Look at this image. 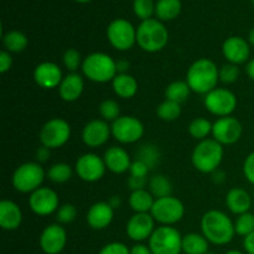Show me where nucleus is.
Instances as JSON below:
<instances>
[{"label": "nucleus", "instance_id": "obj_1", "mask_svg": "<svg viewBox=\"0 0 254 254\" xmlns=\"http://www.w3.org/2000/svg\"><path fill=\"white\" fill-rule=\"evenodd\" d=\"M201 231L206 240L216 246L228 245L236 235L235 223L225 212L210 210L201 218Z\"/></svg>", "mask_w": 254, "mask_h": 254}, {"label": "nucleus", "instance_id": "obj_2", "mask_svg": "<svg viewBox=\"0 0 254 254\" xmlns=\"http://www.w3.org/2000/svg\"><path fill=\"white\" fill-rule=\"evenodd\" d=\"M220 79V69L210 59H198L193 62L186 74V82L192 92L207 94L217 88Z\"/></svg>", "mask_w": 254, "mask_h": 254}, {"label": "nucleus", "instance_id": "obj_3", "mask_svg": "<svg viewBox=\"0 0 254 254\" xmlns=\"http://www.w3.org/2000/svg\"><path fill=\"white\" fill-rule=\"evenodd\" d=\"M223 160L222 144L215 139L201 140L195 146L191 156V161L196 170L202 174H212L220 168Z\"/></svg>", "mask_w": 254, "mask_h": 254}, {"label": "nucleus", "instance_id": "obj_4", "mask_svg": "<svg viewBox=\"0 0 254 254\" xmlns=\"http://www.w3.org/2000/svg\"><path fill=\"white\" fill-rule=\"evenodd\" d=\"M82 72L84 76L96 83H106L113 81L118 74L117 62L109 55L103 52H93L82 62Z\"/></svg>", "mask_w": 254, "mask_h": 254}, {"label": "nucleus", "instance_id": "obj_5", "mask_svg": "<svg viewBox=\"0 0 254 254\" xmlns=\"http://www.w3.org/2000/svg\"><path fill=\"white\" fill-rule=\"evenodd\" d=\"M168 41V30L156 19L144 20L136 29V44L145 52L161 51Z\"/></svg>", "mask_w": 254, "mask_h": 254}, {"label": "nucleus", "instance_id": "obj_6", "mask_svg": "<svg viewBox=\"0 0 254 254\" xmlns=\"http://www.w3.org/2000/svg\"><path fill=\"white\" fill-rule=\"evenodd\" d=\"M44 169L39 163L21 164L16 170L14 171L11 178V184L14 189L22 193H32L37 189L41 188L42 183L45 180Z\"/></svg>", "mask_w": 254, "mask_h": 254}, {"label": "nucleus", "instance_id": "obj_7", "mask_svg": "<svg viewBox=\"0 0 254 254\" xmlns=\"http://www.w3.org/2000/svg\"><path fill=\"white\" fill-rule=\"evenodd\" d=\"M149 248L153 254H180L183 237L173 226H160L149 238Z\"/></svg>", "mask_w": 254, "mask_h": 254}, {"label": "nucleus", "instance_id": "obj_8", "mask_svg": "<svg viewBox=\"0 0 254 254\" xmlns=\"http://www.w3.org/2000/svg\"><path fill=\"white\" fill-rule=\"evenodd\" d=\"M150 215L156 222L161 223V226H173L183 220L185 215V206L173 195L168 197L155 198Z\"/></svg>", "mask_w": 254, "mask_h": 254}, {"label": "nucleus", "instance_id": "obj_9", "mask_svg": "<svg viewBox=\"0 0 254 254\" xmlns=\"http://www.w3.org/2000/svg\"><path fill=\"white\" fill-rule=\"evenodd\" d=\"M71 136V127L64 119L54 118L44 124L40 130V143L49 149L64 146Z\"/></svg>", "mask_w": 254, "mask_h": 254}, {"label": "nucleus", "instance_id": "obj_10", "mask_svg": "<svg viewBox=\"0 0 254 254\" xmlns=\"http://www.w3.org/2000/svg\"><path fill=\"white\" fill-rule=\"evenodd\" d=\"M205 108L213 116L220 118L230 117L237 107V97L226 88H215L207 93L203 99Z\"/></svg>", "mask_w": 254, "mask_h": 254}, {"label": "nucleus", "instance_id": "obj_11", "mask_svg": "<svg viewBox=\"0 0 254 254\" xmlns=\"http://www.w3.org/2000/svg\"><path fill=\"white\" fill-rule=\"evenodd\" d=\"M107 37L114 49L128 51L136 42V30L124 19H116L107 29Z\"/></svg>", "mask_w": 254, "mask_h": 254}, {"label": "nucleus", "instance_id": "obj_12", "mask_svg": "<svg viewBox=\"0 0 254 254\" xmlns=\"http://www.w3.org/2000/svg\"><path fill=\"white\" fill-rule=\"evenodd\" d=\"M112 135L122 144L136 143L144 135V126L133 116H121L112 123Z\"/></svg>", "mask_w": 254, "mask_h": 254}, {"label": "nucleus", "instance_id": "obj_13", "mask_svg": "<svg viewBox=\"0 0 254 254\" xmlns=\"http://www.w3.org/2000/svg\"><path fill=\"white\" fill-rule=\"evenodd\" d=\"M74 170L81 180L86 183H96L103 178L107 166L101 156L93 153H87L77 159Z\"/></svg>", "mask_w": 254, "mask_h": 254}, {"label": "nucleus", "instance_id": "obj_14", "mask_svg": "<svg viewBox=\"0 0 254 254\" xmlns=\"http://www.w3.org/2000/svg\"><path fill=\"white\" fill-rule=\"evenodd\" d=\"M242 124L235 117H223L218 118L213 123L212 135L215 140L222 145H232L237 143L242 136Z\"/></svg>", "mask_w": 254, "mask_h": 254}, {"label": "nucleus", "instance_id": "obj_15", "mask_svg": "<svg viewBox=\"0 0 254 254\" xmlns=\"http://www.w3.org/2000/svg\"><path fill=\"white\" fill-rule=\"evenodd\" d=\"M59 195L50 188H40L30 193L29 206L37 216H50L59 210Z\"/></svg>", "mask_w": 254, "mask_h": 254}, {"label": "nucleus", "instance_id": "obj_16", "mask_svg": "<svg viewBox=\"0 0 254 254\" xmlns=\"http://www.w3.org/2000/svg\"><path fill=\"white\" fill-rule=\"evenodd\" d=\"M66 230L59 223L45 227L40 236V247L46 254H60L66 247Z\"/></svg>", "mask_w": 254, "mask_h": 254}, {"label": "nucleus", "instance_id": "obj_17", "mask_svg": "<svg viewBox=\"0 0 254 254\" xmlns=\"http://www.w3.org/2000/svg\"><path fill=\"white\" fill-rule=\"evenodd\" d=\"M155 231V220L150 213H135L127 223V235L135 242H141L151 237Z\"/></svg>", "mask_w": 254, "mask_h": 254}, {"label": "nucleus", "instance_id": "obj_18", "mask_svg": "<svg viewBox=\"0 0 254 254\" xmlns=\"http://www.w3.org/2000/svg\"><path fill=\"white\" fill-rule=\"evenodd\" d=\"M112 135V128L103 119L88 122L82 130V140L89 148H98L108 141Z\"/></svg>", "mask_w": 254, "mask_h": 254}, {"label": "nucleus", "instance_id": "obj_19", "mask_svg": "<svg viewBox=\"0 0 254 254\" xmlns=\"http://www.w3.org/2000/svg\"><path fill=\"white\" fill-rule=\"evenodd\" d=\"M222 54L228 64H242L251 56V45L247 40L240 36H231L223 42Z\"/></svg>", "mask_w": 254, "mask_h": 254}, {"label": "nucleus", "instance_id": "obj_20", "mask_svg": "<svg viewBox=\"0 0 254 254\" xmlns=\"http://www.w3.org/2000/svg\"><path fill=\"white\" fill-rule=\"evenodd\" d=\"M34 79L37 86L44 89L56 88L61 84L62 71L55 62H41L34 69Z\"/></svg>", "mask_w": 254, "mask_h": 254}, {"label": "nucleus", "instance_id": "obj_21", "mask_svg": "<svg viewBox=\"0 0 254 254\" xmlns=\"http://www.w3.org/2000/svg\"><path fill=\"white\" fill-rule=\"evenodd\" d=\"M114 218V208L108 202H97L89 207L87 212V223L93 230H104Z\"/></svg>", "mask_w": 254, "mask_h": 254}, {"label": "nucleus", "instance_id": "obj_22", "mask_svg": "<svg viewBox=\"0 0 254 254\" xmlns=\"http://www.w3.org/2000/svg\"><path fill=\"white\" fill-rule=\"evenodd\" d=\"M103 160L107 169L113 174H124L129 171L133 161L130 160L129 154L119 146H112L104 153Z\"/></svg>", "mask_w": 254, "mask_h": 254}, {"label": "nucleus", "instance_id": "obj_23", "mask_svg": "<svg viewBox=\"0 0 254 254\" xmlns=\"http://www.w3.org/2000/svg\"><path fill=\"white\" fill-rule=\"evenodd\" d=\"M84 89L83 78L77 72H71L64 77L59 86V94L64 102H74L82 96Z\"/></svg>", "mask_w": 254, "mask_h": 254}, {"label": "nucleus", "instance_id": "obj_24", "mask_svg": "<svg viewBox=\"0 0 254 254\" xmlns=\"http://www.w3.org/2000/svg\"><path fill=\"white\" fill-rule=\"evenodd\" d=\"M22 222V212L19 205L11 200H2L0 202V227L5 231H14Z\"/></svg>", "mask_w": 254, "mask_h": 254}, {"label": "nucleus", "instance_id": "obj_25", "mask_svg": "<svg viewBox=\"0 0 254 254\" xmlns=\"http://www.w3.org/2000/svg\"><path fill=\"white\" fill-rule=\"evenodd\" d=\"M226 206L235 215H243L250 212L252 207V197L245 189L233 188L226 195Z\"/></svg>", "mask_w": 254, "mask_h": 254}, {"label": "nucleus", "instance_id": "obj_26", "mask_svg": "<svg viewBox=\"0 0 254 254\" xmlns=\"http://www.w3.org/2000/svg\"><path fill=\"white\" fill-rule=\"evenodd\" d=\"M114 93L124 99L133 98L138 92V82L131 74L118 73L112 81Z\"/></svg>", "mask_w": 254, "mask_h": 254}, {"label": "nucleus", "instance_id": "obj_27", "mask_svg": "<svg viewBox=\"0 0 254 254\" xmlns=\"http://www.w3.org/2000/svg\"><path fill=\"white\" fill-rule=\"evenodd\" d=\"M154 202V196L145 189L131 191L129 196V205L135 213H150Z\"/></svg>", "mask_w": 254, "mask_h": 254}, {"label": "nucleus", "instance_id": "obj_28", "mask_svg": "<svg viewBox=\"0 0 254 254\" xmlns=\"http://www.w3.org/2000/svg\"><path fill=\"white\" fill-rule=\"evenodd\" d=\"M183 252L186 254H207L208 241L203 235L188 233L183 237Z\"/></svg>", "mask_w": 254, "mask_h": 254}, {"label": "nucleus", "instance_id": "obj_29", "mask_svg": "<svg viewBox=\"0 0 254 254\" xmlns=\"http://www.w3.org/2000/svg\"><path fill=\"white\" fill-rule=\"evenodd\" d=\"M180 0H159L155 5V14L163 21L173 20L180 14Z\"/></svg>", "mask_w": 254, "mask_h": 254}, {"label": "nucleus", "instance_id": "obj_30", "mask_svg": "<svg viewBox=\"0 0 254 254\" xmlns=\"http://www.w3.org/2000/svg\"><path fill=\"white\" fill-rule=\"evenodd\" d=\"M149 191L156 198L168 197L173 192V185L165 175H154L149 180Z\"/></svg>", "mask_w": 254, "mask_h": 254}, {"label": "nucleus", "instance_id": "obj_31", "mask_svg": "<svg viewBox=\"0 0 254 254\" xmlns=\"http://www.w3.org/2000/svg\"><path fill=\"white\" fill-rule=\"evenodd\" d=\"M2 44H4L6 51L19 54L26 49L29 41H27L26 35L22 34L21 31L14 30V31H9L2 36Z\"/></svg>", "mask_w": 254, "mask_h": 254}, {"label": "nucleus", "instance_id": "obj_32", "mask_svg": "<svg viewBox=\"0 0 254 254\" xmlns=\"http://www.w3.org/2000/svg\"><path fill=\"white\" fill-rule=\"evenodd\" d=\"M190 87L186 81H175L169 84L165 89V98L181 104L190 96Z\"/></svg>", "mask_w": 254, "mask_h": 254}, {"label": "nucleus", "instance_id": "obj_33", "mask_svg": "<svg viewBox=\"0 0 254 254\" xmlns=\"http://www.w3.org/2000/svg\"><path fill=\"white\" fill-rule=\"evenodd\" d=\"M213 124L206 118H196L189 126V134L197 140H205L212 133Z\"/></svg>", "mask_w": 254, "mask_h": 254}, {"label": "nucleus", "instance_id": "obj_34", "mask_svg": "<svg viewBox=\"0 0 254 254\" xmlns=\"http://www.w3.org/2000/svg\"><path fill=\"white\" fill-rule=\"evenodd\" d=\"M181 114V107L180 104L176 102L169 101L165 99L163 103H160L156 108V116L165 122H173L180 117Z\"/></svg>", "mask_w": 254, "mask_h": 254}, {"label": "nucleus", "instance_id": "obj_35", "mask_svg": "<svg viewBox=\"0 0 254 254\" xmlns=\"http://www.w3.org/2000/svg\"><path fill=\"white\" fill-rule=\"evenodd\" d=\"M72 168L66 163H56L47 171V178L55 184L67 183L72 178Z\"/></svg>", "mask_w": 254, "mask_h": 254}, {"label": "nucleus", "instance_id": "obj_36", "mask_svg": "<svg viewBox=\"0 0 254 254\" xmlns=\"http://www.w3.org/2000/svg\"><path fill=\"white\" fill-rule=\"evenodd\" d=\"M138 160L143 161L146 165L149 166V169H154L158 165L159 160H160V151L158 150L155 145H151V144H145V145L141 146L138 151Z\"/></svg>", "mask_w": 254, "mask_h": 254}, {"label": "nucleus", "instance_id": "obj_37", "mask_svg": "<svg viewBox=\"0 0 254 254\" xmlns=\"http://www.w3.org/2000/svg\"><path fill=\"white\" fill-rule=\"evenodd\" d=\"M99 114L106 122H114L118 119L119 114H121V107H119L118 102L114 99H104L101 104H99Z\"/></svg>", "mask_w": 254, "mask_h": 254}, {"label": "nucleus", "instance_id": "obj_38", "mask_svg": "<svg viewBox=\"0 0 254 254\" xmlns=\"http://www.w3.org/2000/svg\"><path fill=\"white\" fill-rule=\"evenodd\" d=\"M236 235L247 237L248 235L254 232V215L251 212L243 213L237 217L235 222Z\"/></svg>", "mask_w": 254, "mask_h": 254}, {"label": "nucleus", "instance_id": "obj_39", "mask_svg": "<svg viewBox=\"0 0 254 254\" xmlns=\"http://www.w3.org/2000/svg\"><path fill=\"white\" fill-rule=\"evenodd\" d=\"M134 12L139 19L148 20L155 11L153 0H134Z\"/></svg>", "mask_w": 254, "mask_h": 254}, {"label": "nucleus", "instance_id": "obj_40", "mask_svg": "<svg viewBox=\"0 0 254 254\" xmlns=\"http://www.w3.org/2000/svg\"><path fill=\"white\" fill-rule=\"evenodd\" d=\"M62 61H64V67L71 72H76L79 68V66H82V62H83L81 59V54L76 49L66 50L64 57H62Z\"/></svg>", "mask_w": 254, "mask_h": 254}, {"label": "nucleus", "instance_id": "obj_41", "mask_svg": "<svg viewBox=\"0 0 254 254\" xmlns=\"http://www.w3.org/2000/svg\"><path fill=\"white\" fill-rule=\"evenodd\" d=\"M77 217V208L71 203H64L60 206L56 213L57 222L61 225H67V223L73 222L74 218Z\"/></svg>", "mask_w": 254, "mask_h": 254}, {"label": "nucleus", "instance_id": "obj_42", "mask_svg": "<svg viewBox=\"0 0 254 254\" xmlns=\"http://www.w3.org/2000/svg\"><path fill=\"white\" fill-rule=\"evenodd\" d=\"M240 77V68L237 64H227L220 68V81L223 83H235Z\"/></svg>", "mask_w": 254, "mask_h": 254}, {"label": "nucleus", "instance_id": "obj_43", "mask_svg": "<svg viewBox=\"0 0 254 254\" xmlns=\"http://www.w3.org/2000/svg\"><path fill=\"white\" fill-rule=\"evenodd\" d=\"M98 254H130V251L124 243L112 242L104 246Z\"/></svg>", "mask_w": 254, "mask_h": 254}, {"label": "nucleus", "instance_id": "obj_44", "mask_svg": "<svg viewBox=\"0 0 254 254\" xmlns=\"http://www.w3.org/2000/svg\"><path fill=\"white\" fill-rule=\"evenodd\" d=\"M149 170H150V169H149V166L146 165L145 163H143V161L136 159L135 161L131 163L129 173H130V176H135V178H146Z\"/></svg>", "mask_w": 254, "mask_h": 254}, {"label": "nucleus", "instance_id": "obj_45", "mask_svg": "<svg viewBox=\"0 0 254 254\" xmlns=\"http://www.w3.org/2000/svg\"><path fill=\"white\" fill-rule=\"evenodd\" d=\"M243 174L248 183L254 185V151L246 158L245 163H243Z\"/></svg>", "mask_w": 254, "mask_h": 254}, {"label": "nucleus", "instance_id": "obj_46", "mask_svg": "<svg viewBox=\"0 0 254 254\" xmlns=\"http://www.w3.org/2000/svg\"><path fill=\"white\" fill-rule=\"evenodd\" d=\"M12 66V57L10 55L9 51L6 50H2L0 52V72L1 73H6Z\"/></svg>", "mask_w": 254, "mask_h": 254}, {"label": "nucleus", "instance_id": "obj_47", "mask_svg": "<svg viewBox=\"0 0 254 254\" xmlns=\"http://www.w3.org/2000/svg\"><path fill=\"white\" fill-rule=\"evenodd\" d=\"M146 185V178H135V176H130L128 180V186L131 191L143 190Z\"/></svg>", "mask_w": 254, "mask_h": 254}, {"label": "nucleus", "instance_id": "obj_48", "mask_svg": "<svg viewBox=\"0 0 254 254\" xmlns=\"http://www.w3.org/2000/svg\"><path fill=\"white\" fill-rule=\"evenodd\" d=\"M243 247H245V251L248 254H254V232L248 235L247 237H245V240H243Z\"/></svg>", "mask_w": 254, "mask_h": 254}, {"label": "nucleus", "instance_id": "obj_49", "mask_svg": "<svg viewBox=\"0 0 254 254\" xmlns=\"http://www.w3.org/2000/svg\"><path fill=\"white\" fill-rule=\"evenodd\" d=\"M50 150H51V149L46 148V146H41V148L37 149V151H36L37 161H40V163H44V161H46L50 156Z\"/></svg>", "mask_w": 254, "mask_h": 254}, {"label": "nucleus", "instance_id": "obj_50", "mask_svg": "<svg viewBox=\"0 0 254 254\" xmlns=\"http://www.w3.org/2000/svg\"><path fill=\"white\" fill-rule=\"evenodd\" d=\"M130 254H153L150 248L144 245H135L131 247Z\"/></svg>", "mask_w": 254, "mask_h": 254}, {"label": "nucleus", "instance_id": "obj_51", "mask_svg": "<svg viewBox=\"0 0 254 254\" xmlns=\"http://www.w3.org/2000/svg\"><path fill=\"white\" fill-rule=\"evenodd\" d=\"M129 62L126 61V60H121V61L117 62V71L118 73H127V71L129 69Z\"/></svg>", "mask_w": 254, "mask_h": 254}, {"label": "nucleus", "instance_id": "obj_52", "mask_svg": "<svg viewBox=\"0 0 254 254\" xmlns=\"http://www.w3.org/2000/svg\"><path fill=\"white\" fill-rule=\"evenodd\" d=\"M212 179H213V181H215V183L222 184L223 181H225L226 175H225V173H223L222 170L217 169V170L213 171V173H212Z\"/></svg>", "mask_w": 254, "mask_h": 254}, {"label": "nucleus", "instance_id": "obj_53", "mask_svg": "<svg viewBox=\"0 0 254 254\" xmlns=\"http://www.w3.org/2000/svg\"><path fill=\"white\" fill-rule=\"evenodd\" d=\"M246 72H247L248 77H250L252 81H254V59L248 61L247 67H246Z\"/></svg>", "mask_w": 254, "mask_h": 254}, {"label": "nucleus", "instance_id": "obj_54", "mask_svg": "<svg viewBox=\"0 0 254 254\" xmlns=\"http://www.w3.org/2000/svg\"><path fill=\"white\" fill-rule=\"evenodd\" d=\"M108 203L112 206V207L114 208V210H116V208H118L119 206H121L122 200H121V197H119V196H112V197L109 198Z\"/></svg>", "mask_w": 254, "mask_h": 254}, {"label": "nucleus", "instance_id": "obj_55", "mask_svg": "<svg viewBox=\"0 0 254 254\" xmlns=\"http://www.w3.org/2000/svg\"><path fill=\"white\" fill-rule=\"evenodd\" d=\"M248 42H250L251 46L254 47V27L251 30L250 34H248Z\"/></svg>", "mask_w": 254, "mask_h": 254}, {"label": "nucleus", "instance_id": "obj_56", "mask_svg": "<svg viewBox=\"0 0 254 254\" xmlns=\"http://www.w3.org/2000/svg\"><path fill=\"white\" fill-rule=\"evenodd\" d=\"M226 254H243L242 252H240V251H236V250H232V251H228Z\"/></svg>", "mask_w": 254, "mask_h": 254}, {"label": "nucleus", "instance_id": "obj_57", "mask_svg": "<svg viewBox=\"0 0 254 254\" xmlns=\"http://www.w3.org/2000/svg\"><path fill=\"white\" fill-rule=\"evenodd\" d=\"M76 1H78V2H88V1H91V0H76Z\"/></svg>", "mask_w": 254, "mask_h": 254}, {"label": "nucleus", "instance_id": "obj_58", "mask_svg": "<svg viewBox=\"0 0 254 254\" xmlns=\"http://www.w3.org/2000/svg\"><path fill=\"white\" fill-rule=\"evenodd\" d=\"M207 254H213V253H207Z\"/></svg>", "mask_w": 254, "mask_h": 254}, {"label": "nucleus", "instance_id": "obj_59", "mask_svg": "<svg viewBox=\"0 0 254 254\" xmlns=\"http://www.w3.org/2000/svg\"><path fill=\"white\" fill-rule=\"evenodd\" d=\"M252 1H253V4H254V0H252Z\"/></svg>", "mask_w": 254, "mask_h": 254}]
</instances>
